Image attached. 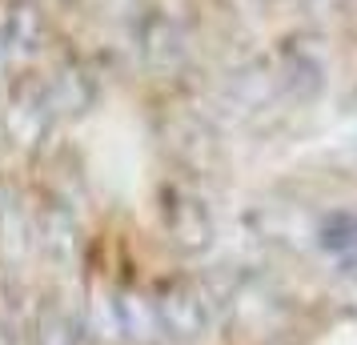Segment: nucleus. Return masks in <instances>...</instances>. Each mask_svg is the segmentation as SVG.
<instances>
[{
	"label": "nucleus",
	"mask_w": 357,
	"mask_h": 345,
	"mask_svg": "<svg viewBox=\"0 0 357 345\" xmlns=\"http://www.w3.org/2000/svg\"><path fill=\"white\" fill-rule=\"evenodd\" d=\"M0 345H13V342H8V333H4V329H0Z\"/></svg>",
	"instance_id": "7ed1b4c3"
},
{
	"label": "nucleus",
	"mask_w": 357,
	"mask_h": 345,
	"mask_svg": "<svg viewBox=\"0 0 357 345\" xmlns=\"http://www.w3.org/2000/svg\"><path fill=\"white\" fill-rule=\"evenodd\" d=\"M153 317L161 333L173 337H197L201 329L209 325V301L197 285H173L169 293H161L153 301Z\"/></svg>",
	"instance_id": "f257e3e1"
},
{
	"label": "nucleus",
	"mask_w": 357,
	"mask_h": 345,
	"mask_svg": "<svg viewBox=\"0 0 357 345\" xmlns=\"http://www.w3.org/2000/svg\"><path fill=\"white\" fill-rule=\"evenodd\" d=\"M65 329L68 325L61 321V317H49L45 325L36 329V345H73V337H68Z\"/></svg>",
	"instance_id": "f03ea898"
}]
</instances>
